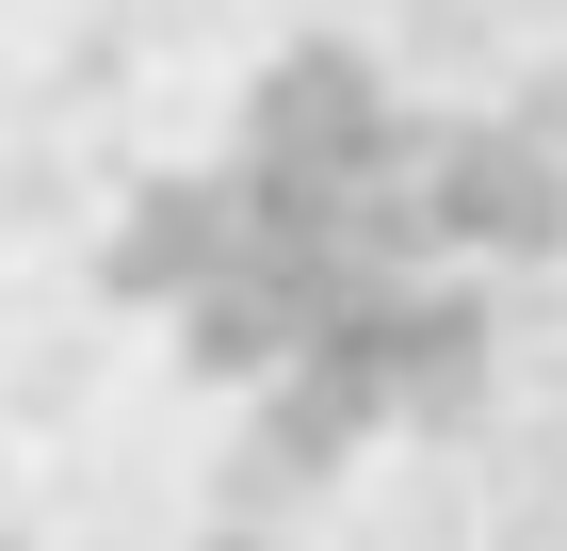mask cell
<instances>
[{
  "label": "cell",
  "mask_w": 567,
  "mask_h": 551,
  "mask_svg": "<svg viewBox=\"0 0 567 551\" xmlns=\"http://www.w3.org/2000/svg\"><path fill=\"white\" fill-rule=\"evenodd\" d=\"M567 244V163L503 114L373 82L341 33L276 49L195 163L131 178L114 293L276 438L373 455L486 389L503 276Z\"/></svg>",
  "instance_id": "cell-1"
}]
</instances>
